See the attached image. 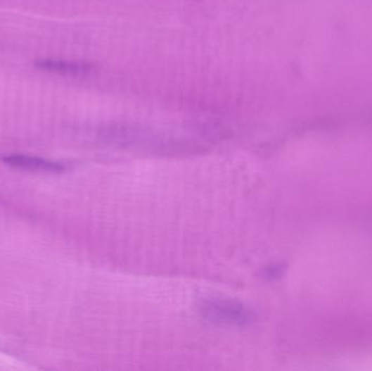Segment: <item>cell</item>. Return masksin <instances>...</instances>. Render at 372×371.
Returning <instances> with one entry per match:
<instances>
[{
    "mask_svg": "<svg viewBox=\"0 0 372 371\" xmlns=\"http://www.w3.org/2000/svg\"><path fill=\"white\" fill-rule=\"evenodd\" d=\"M202 318L218 326L244 328L256 320L252 309L238 301L228 298H206L198 304Z\"/></svg>",
    "mask_w": 372,
    "mask_h": 371,
    "instance_id": "obj_1",
    "label": "cell"
},
{
    "mask_svg": "<svg viewBox=\"0 0 372 371\" xmlns=\"http://www.w3.org/2000/svg\"><path fill=\"white\" fill-rule=\"evenodd\" d=\"M8 165L25 169V170L39 171V172H61L65 170V165L53 161H45L37 157L30 156H10L5 159Z\"/></svg>",
    "mask_w": 372,
    "mask_h": 371,
    "instance_id": "obj_2",
    "label": "cell"
},
{
    "mask_svg": "<svg viewBox=\"0 0 372 371\" xmlns=\"http://www.w3.org/2000/svg\"><path fill=\"white\" fill-rule=\"evenodd\" d=\"M37 67L41 70H46V71L70 75H83V73H86L91 69V65H87V63L53 59L37 61Z\"/></svg>",
    "mask_w": 372,
    "mask_h": 371,
    "instance_id": "obj_3",
    "label": "cell"
}]
</instances>
